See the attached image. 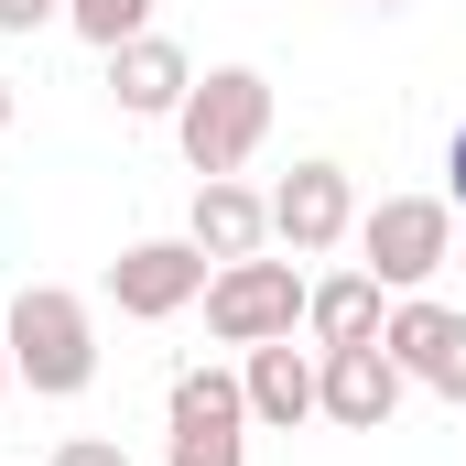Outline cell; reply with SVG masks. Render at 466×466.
<instances>
[{
    "instance_id": "cell-3",
    "label": "cell",
    "mask_w": 466,
    "mask_h": 466,
    "mask_svg": "<svg viewBox=\"0 0 466 466\" xmlns=\"http://www.w3.org/2000/svg\"><path fill=\"white\" fill-rule=\"evenodd\" d=\"M445 260H456V207L445 196H380V207H358V271L380 293H423Z\"/></svg>"
},
{
    "instance_id": "cell-13",
    "label": "cell",
    "mask_w": 466,
    "mask_h": 466,
    "mask_svg": "<svg viewBox=\"0 0 466 466\" xmlns=\"http://www.w3.org/2000/svg\"><path fill=\"white\" fill-rule=\"evenodd\" d=\"M163 412H174V434H249V390H238V369H174Z\"/></svg>"
},
{
    "instance_id": "cell-1",
    "label": "cell",
    "mask_w": 466,
    "mask_h": 466,
    "mask_svg": "<svg viewBox=\"0 0 466 466\" xmlns=\"http://www.w3.org/2000/svg\"><path fill=\"white\" fill-rule=\"evenodd\" d=\"M0 337H11V380H22L33 401H76V390L98 380V315H87V293H66V282H22V293L0 304Z\"/></svg>"
},
{
    "instance_id": "cell-4",
    "label": "cell",
    "mask_w": 466,
    "mask_h": 466,
    "mask_svg": "<svg viewBox=\"0 0 466 466\" xmlns=\"http://www.w3.org/2000/svg\"><path fill=\"white\" fill-rule=\"evenodd\" d=\"M304 293H315V282L293 271V249H282V260H271V249H260V260H218V271H207V337H218V348H271V337L304 326Z\"/></svg>"
},
{
    "instance_id": "cell-21",
    "label": "cell",
    "mask_w": 466,
    "mask_h": 466,
    "mask_svg": "<svg viewBox=\"0 0 466 466\" xmlns=\"http://www.w3.org/2000/svg\"><path fill=\"white\" fill-rule=\"evenodd\" d=\"M369 11H401V0H369Z\"/></svg>"
},
{
    "instance_id": "cell-2",
    "label": "cell",
    "mask_w": 466,
    "mask_h": 466,
    "mask_svg": "<svg viewBox=\"0 0 466 466\" xmlns=\"http://www.w3.org/2000/svg\"><path fill=\"white\" fill-rule=\"evenodd\" d=\"M174 141H185V174H238L260 141H271V76L260 66H207L174 109Z\"/></svg>"
},
{
    "instance_id": "cell-15",
    "label": "cell",
    "mask_w": 466,
    "mask_h": 466,
    "mask_svg": "<svg viewBox=\"0 0 466 466\" xmlns=\"http://www.w3.org/2000/svg\"><path fill=\"white\" fill-rule=\"evenodd\" d=\"M163 466H249V434H174Z\"/></svg>"
},
{
    "instance_id": "cell-12",
    "label": "cell",
    "mask_w": 466,
    "mask_h": 466,
    "mask_svg": "<svg viewBox=\"0 0 466 466\" xmlns=\"http://www.w3.org/2000/svg\"><path fill=\"white\" fill-rule=\"evenodd\" d=\"M380 326H390V293H380L369 271H337V282L304 293V337H315V348H369Z\"/></svg>"
},
{
    "instance_id": "cell-16",
    "label": "cell",
    "mask_w": 466,
    "mask_h": 466,
    "mask_svg": "<svg viewBox=\"0 0 466 466\" xmlns=\"http://www.w3.org/2000/svg\"><path fill=\"white\" fill-rule=\"evenodd\" d=\"M44 22H66V0H0V33H11V44L44 33Z\"/></svg>"
},
{
    "instance_id": "cell-7",
    "label": "cell",
    "mask_w": 466,
    "mask_h": 466,
    "mask_svg": "<svg viewBox=\"0 0 466 466\" xmlns=\"http://www.w3.org/2000/svg\"><path fill=\"white\" fill-rule=\"evenodd\" d=\"M401 358L380 348H315V412L337 423V434H390V412H401Z\"/></svg>"
},
{
    "instance_id": "cell-9",
    "label": "cell",
    "mask_w": 466,
    "mask_h": 466,
    "mask_svg": "<svg viewBox=\"0 0 466 466\" xmlns=\"http://www.w3.org/2000/svg\"><path fill=\"white\" fill-rule=\"evenodd\" d=\"M185 87H196V55H185L174 33H141V44H119V55H109L119 119H174V109H185Z\"/></svg>"
},
{
    "instance_id": "cell-11",
    "label": "cell",
    "mask_w": 466,
    "mask_h": 466,
    "mask_svg": "<svg viewBox=\"0 0 466 466\" xmlns=\"http://www.w3.org/2000/svg\"><path fill=\"white\" fill-rule=\"evenodd\" d=\"M238 390H249V423H271V434L315 423V348H293V337L238 348Z\"/></svg>"
},
{
    "instance_id": "cell-8",
    "label": "cell",
    "mask_w": 466,
    "mask_h": 466,
    "mask_svg": "<svg viewBox=\"0 0 466 466\" xmlns=\"http://www.w3.org/2000/svg\"><path fill=\"white\" fill-rule=\"evenodd\" d=\"M380 348L401 358V380H412V390H434V401H456V412H466V315H456V304L401 293V304H390V326H380Z\"/></svg>"
},
{
    "instance_id": "cell-5",
    "label": "cell",
    "mask_w": 466,
    "mask_h": 466,
    "mask_svg": "<svg viewBox=\"0 0 466 466\" xmlns=\"http://www.w3.org/2000/svg\"><path fill=\"white\" fill-rule=\"evenodd\" d=\"M207 249L196 238H130L109 260V304L130 315V326H163V315H185V304H207Z\"/></svg>"
},
{
    "instance_id": "cell-19",
    "label": "cell",
    "mask_w": 466,
    "mask_h": 466,
    "mask_svg": "<svg viewBox=\"0 0 466 466\" xmlns=\"http://www.w3.org/2000/svg\"><path fill=\"white\" fill-rule=\"evenodd\" d=\"M0 130H11V76H0Z\"/></svg>"
},
{
    "instance_id": "cell-20",
    "label": "cell",
    "mask_w": 466,
    "mask_h": 466,
    "mask_svg": "<svg viewBox=\"0 0 466 466\" xmlns=\"http://www.w3.org/2000/svg\"><path fill=\"white\" fill-rule=\"evenodd\" d=\"M0 390H11V337H0Z\"/></svg>"
},
{
    "instance_id": "cell-6",
    "label": "cell",
    "mask_w": 466,
    "mask_h": 466,
    "mask_svg": "<svg viewBox=\"0 0 466 466\" xmlns=\"http://www.w3.org/2000/svg\"><path fill=\"white\" fill-rule=\"evenodd\" d=\"M271 238H282L293 260L348 249V238H358V185H348V163H293V174L271 185Z\"/></svg>"
},
{
    "instance_id": "cell-10",
    "label": "cell",
    "mask_w": 466,
    "mask_h": 466,
    "mask_svg": "<svg viewBox=\"0 0 466 466\" xmlns=\"http://www.w3.org/2000/svg\"><path fill=\"white\" fill-rule=\"evenodd\" d=\"M185 238H196L207 260H260V249H271V196H249L238 174H207L196 207H185Z\"/></svg>"
},
{
    "instance_id": "cell-17",
    "label": "cell",
    "mask_w": 466,
    "mask_h": 466,
    "mask_svg": "<svg viewBox=\"0 0 466 466\" xmlns=\"http://www.w3.org/2000/svg\"><path fill=\"white\" fill-rule=\"evenodd\" d=\"M55 466H130V456H119L109 434H66V445H55Z\"/></svg>"
},
{
    "instance_id": "cell-14",
    "label": "cell",
    "mask_w": 466,
    "mask_h": 466,
    "mask_svg": "<svg viewBox=\"0 0 466 466\" xmlns=\"http://www.w3.org/2000/svg\"><path fill=\"white\" fill-rule=\"evenodd\" d=\"M152 11H163V0H66V22H76V33H87L98 55L141 44V33H152Z\"/></svg>"
},
{
    "instance_id": "cell-18",
    "label": "cell",
    "mask_w": 466,
    "mask_h": 466,
    "mask_svg": "<svg viewBox=\"0 0 466 466\" xmlns=\"http://www.w3.org/2000/svg\"><path fill=\"white\" fill-rule=\"evenodd\" d=\"M445 207H466V119H456V141H445Z\"/></svg>"
}]
</instances>
